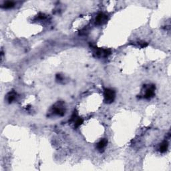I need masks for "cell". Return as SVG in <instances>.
I'll return each instance as SVG.
<instances>
[{
    "label": "cell",
    "instance_id": "1",
    "mask_svg": "<svg viewBox=\"0 0 171 171\" xmlns=\"http://www.w3.org/2000/svg\"><path fill=\"white\" fill-rule=\"evenodd\" d=\"M115 92L113 90L111 89H106L104 91V98L106 103H112L114 102L115 98Z\"/></svg>",
    "mask_w": 171,
    "mask_h": 171
},
{
    "label": "cell",
    "instance_id": "2",
    "mask_svg": "<svg viewBox=\"0 0 171 171\" xmlns=\"http://www.w3.org/2000/svg\"><path fill=\"white\" fill-rule=\"evenodd\" d=\"M106 20H107V16L104 14L100 13L97 16L96 18V24L98 26H100L105 23Z\"/></svg>",
    "mask_w": 171,
    "mask_h": 171
},
{
    "label": "cell",
    "instance_id": "3",
    "mask_svg": "<svg viewBox=\"0 0 171 171\" xmlns=\"http://www.w3.org/2000/svg\"><path fill=\"white\" fill-rule=\"evenodd\" d=\"M154 90H155V87L154 86H151L150 88H149L146 90L145 95L144 97L146 98H150L151 97H152L154 94Z\"/></svg>",
    "mask_w": 171,
    "mask_h": 171
},
{
    "label": "cell",
    "instance_id": "4",
    "mask_svg": "<svg viewBox=\"0 0 171 171\" xmlns=\"http://www.w3.org/2000/svg\"><path fill=\"white\" fill-rule=\"evenodd\" d=\"M53 111H54V114H58V115H60V116H62V115H64V112H65L64 109L60 105L58 106H55V107L54 108Z\"/></svg>",
    "mask_w": 171,
    "mask_h": 171
},
{
    "label": "cell",
    "instance_id": "5",
    "mask_svg": "<svg viewBox=\"0 0 171 171\" xmlns=\"http://www.w3.org/2000/svg\"><path fill=\"white\" fill-rule=\"evenodd\" d=\"M107 140H106V139H103V140H100V142L98 143V144H97V148H98V149L99 150H103L106 147V144H107Z\"/></svg>",
    "mask_w": 171,
    "mask_h": 171
},
{
    "label": "cell",
    "instance_id": "6",
    "mask_svg": "<svg viewBox=\"0 0 171 171\" xmlns=\"http://www.w3.org/2000/svg\"><path fill=\"white\" fill-rule=\"evenodd\" d=\"M168 144L166 141H164L163 143L161 144V146H160V148H159V150H160V152H166L168 149Z\"/></svg>",
    "mask_w": 171,
    "mask_h": 171
},
{
    "label": "cell",
    "instance_id": "7",
    "mask_svg": "<svg viewBox=\"0 0 171 171\" xmlns=\"http://www.w3.org/2000/svg\"><path fill=\"white\" fill-rule=\"evenodd\" d=\"M16 94L14 92H12V93L9 94V96H8L9 102H13V101L15 100V98H16Z\"/></svg>",
    "mask_w": 171,
    "mask_h": 171
},
{
    "label": "cell",
    "instance_id": "8",
    "mask_svg": "<svg viewBox=\"0 0 171 171\" xmlns=\"http://www.w3.org/2000/svg\"><path fill=\"white\" fill-rule=\"evenodd\" d=\"M82 122H83V120L82 119V118H77V119L76 120V121L74 122V126L76 127V128H77V127H79L80 125L82 124Z\"/></svg>",
    "mask_w": 171,
    "mask_h": 171
},
{
    "label": "cell",
    "instance_id": "9",
    "mask_svg": "<svg viewBox=\"0 0 171 171\" xmlns=\"http://www.w3.org/2000/svg\"><path fill=\"white\" fill-rule=\"evenodd\" d=\"M14 6V2H5L4 4V7L5 8H11Z\"/></svg>",
    "mask_w": 171,
    "mask_h": 171
}]
</instances>
